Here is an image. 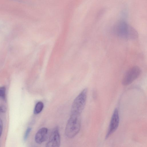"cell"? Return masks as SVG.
Here are the masks:
<instances>
[{"instance_id": "cell-11", "label": "cell", "mask_w": 147, "mask_h": 147, "mask_svg": "<svg viewBox=\"0 0 147 147\" xmlns=\"http://www.w3.org/2000/svg\"><path fill=\"white\" fill-rule=\"evenodd\" d=\"M7 110V108L5 106L3 105H0V113H5Z\"/></svg>"}, {"instance_id": "cell-6", "label": "cell", "mask_w": 147, "mask_h": 147, "mask_svg": "<svg viewBox=\"0 0 147 147\" xmlns=\"http://www.w3.org/2000/svg\"><path fill=\"white\" fill-rule=\"evenodd\" d=\"M61 143V138L58 127L53 130L49 140L46 145L47 147H59Z\"/></svg>"}, {"instance_id": "cell-9", "label": "cell", "mask_w": 147, "mask_h": 147, "mask_svg": "<svg viewBox=\"0 0 147 147\" xmlns=\"http://www.w3.org/2000/svg\"><path fill=\"white\" fill-rule=\"evenodd\" d=\"M6 89L5 86H0V98L4 100L6 99Z\"/></svg>"}, {"instance_id": "cell-8", "label": "cell", "mask_w": 147, "mask_h": 147, "mask_svg": "<svg viewBox=\"0 0 147 147\" xmlns=\"http://www.w3.org/2000/svg\"><path fill=\"white\" fill-rule=\"evenodd\" d=\"M44 107V104L41 101H39L36 104L34 108V113L35 114L40 113Z\"/></svg>"}, {"instance_id": "cell-2", "label": "cell", "mask_w": 147, "mask_h": 147, "mask_svg": "<svg viewBox=\"0 0 147 147\" xmlns=\"http://www.w3.org/2000/svg\"><path fill=\"white\" fill-rule=\"evenodd\" d=\"M80 116L71 114L67 123L65 132L66 136L69 138H74L80 131L81 127Z\"/></svg>"}, {"instance_id": "cell-5", "label": "cell", "mask_w": 147, "mask_h": 147, "mask_svg": "<svg viewBox=\"0 0 147 147\" xmlns=\"http://www.w3.org/2000/svg\"><path fill=\"white\" fill-rule=\"evenodd\" d=\"M119 121L118 109L117 108H115L111 119L108 129L105 136L106 139L108 138L117 130L119 125Z\"/></svg>"}, {"instance_id": "cell-10", "label": "cell", "mask_w": 147, "mask_h": 147, "mask_svg": "<svg viewBox=\"0 0 147 147\" xmlns=\"http://www.w3.org/2000/svg\"><path fill=\"white\" fill-rule=\"evenodd\" d=\"M32 128L30 127H28L26 129L24 136V141H26L30 133L31 130Z\"/></svg>"}, {"instance_id": "cell-7", "label": "cell", "mask_w": 147, "mask_h": 147, "mask_svg": "<svg viewBox=\"0 0 147 147\" xmlns=\"http://www.w3.org/2000/svg\"><path fill=\"white\" fill-rule=\"evenodd\" d=\"M48 130L46 127H42L37 132L35 137V142L41 144L45 141L47 138Z\"/></svg>"}, {"instance_id": "cell-12", "label": "cell", "mask_w": 147, "mask_h": 147, "mask_svg": "<svg viewBox=\"0 0 147 147\" xmlns=\"http://www.w3.org/2000/svg\"><path fill=\"white\" fill-rule=\"evenodd\" d=\"M3 128V124L2 119L0 118V139L1 136Z\"/></svg>"}, {"instance_id": "cell-4", "label": "cell", "mask_w": 147, "mask_h": 147, "mask_svg": "<svg viewBox=\"0 0 147 147\" xmlns=\"http://www.w3.org/2000/svg\"><path fill=\"white\" fill-rule=\"evenodd\" d=\"M141 71L138 66H134L129 68L123 76L122 83L124 86L128 85L131 83L140 76Z\"/></svg>"}, {"instance_id": "cell-3", "label": "cell", "mask_w": 147, "mask_h": 147, "mask_svg": "<svg viewBox=\"0 0 147 147\" xmlns=\"http://www.w3.org/2000/svg\"><path fill=\"white\" fill-rule=\"evenodd\" d=\"M87 89H84L74 100L71 106V114L80 115L86 103Z\"/></svg>"}, {"instance_id": "cell-1", "label": "cell", "mask_w": 147, "mask_h": 147, "mask_svg": "<svg viewBox=\"0 0 147 147\" xmlns=\"http://www.w3.org/2000/svg\"><path fill=\"white\" fill-rule=\"evenodd\" d=\"M113 30L116 36L122 38L134 40L138 36L136 30L123 20L118 21L114 25Z\"/></svg>"}]
</instances>
